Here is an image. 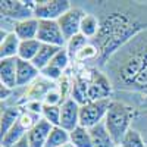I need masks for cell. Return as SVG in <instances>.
I'll use <instances>...</instances> for the list:
<instances>
[{
  "label": "cell",
  "mask_w": 147,
  "mask_h": 147,
  "mask_svg": "<svg viewBox=\"0 0 147 147\" xmlns=\"http://www.w3.org/2000/svg\"><path fill=\"white\" fill-rule=\"evenodd\" d=\"M106 69L113 87L147 96V30L119 49Z\"/></svg>",
  "instance_id": "1"
},
{
  "label": "cell",
  "mask_w": 147,
  "mask_h": 147,
  "mask_svg": "<svg viewBox=\"0 0 147 147\" xmlns=\"http://www.w3.org/2000/svg\"><path fill=\"white\" fill-rule=\"evenodd\" d=\"M147 25L131 15V9H116L103 15L100 19V31L96 37V46L100 52L102 60L112 57L134 37L146 31Z\"/></svg>",
  "instance_id": "2"
},
{
  "label": "cell",
  "mask_w": 147,
  "mask_h": 147,
  "mask_svg": "<svg viewBox=\"0 0 147 147\" xmlns=\"http://www.w3.org/2000/svg\"><path fill=\"white\" fill-rule=\"evenodd\" d=\"M134 116H136V107H132L125 102L112 100V105H110L103 122L118 147L124 140L125 134L131 129V122Z\"/></svg>",
  "instance_id": "3"
},
{
  "label": "cell",
  "mask_w": 147,
  "mask_h": 147,
  "mask_svg": "<svg viewBox=\"0 0 147 147\" xmlns=\"http://www.w3.org/2000/svg\"><path fill=\"white\" fill-rule=\"evenodd\" d=\"M112 93L113 84L106 74L96 68L88 69V102L112 99Z\"/></svg>",
  "instance_id": "4"
},
{
  "label": "cell",
  "mask_w": 147,
  "mask_h": 147,
  "mask_svg": "<svg viewBox=\"0 0 147 147\" xmlns=\"http://www.w3.org/2000/svg\"><path fill=\"white\" fill-rule=\"evenodd\" d=\"M112 105V99L88 102L81 106L80 109V125L84 128H93L105 121L107 110Z\"/></svg>",
  "instance_id": "5"
},
{
  "label": "cell",
  "mask_w": 147,
  "mask_h": 147,
  "mask_svg": "<svg viewBox=\"0 0 147 147\" xmlns=\"http://www.w3.org/2000/svg\"><path fill=\"white\" fill-rule=\"evenodd\" d=\"M71 7L69 0H41L35 2L34 16L38 21H59Z\"/></svg>",
  "instance_id": "6"
},
{
  "label": "cell",
  "mask_w": 147,
  "mask_h": 147,
  "mask_svg": "<svg viewBox=\"0 0 147 147\" xmlns=\"http://www.w3.org/2000/svg\"><path fill=\"white\" fill-rule=\"evenodd\" d=\"M34 7L35 2H22V0H2V3H0L2 16L13 19L16 22L35 18Z\"/></svg>",
  "instance_id": "7"
},
{
  "label": "cell",
  "mask_w": 147,
  "mask_h": 147,
  "mask_svg": "<svg viewBox=\"0 0 147 147\" xmlns=\"http://www.w3.org/2000/svg\"><path fill=\"white\" fill-rule=\"evenodd\" d=\"M37 40L41 44H50L56 47H65L66 38L60 30L57 21H40Z\"/></svg>",
  "instance_id": "8"
},
{
  "label": "cell",
  "mask_w": 147,
  "mask_h": 147,
  "mask_svg": "<svg viewBox=\"0 0 147 147\" xmlns=\"http://www.w3.org/2000/svg\"><path fill=\"white\" fill-rule=\"evenodd\" d=\"M85 16V12L81 7H71L66 13L57 21L60 30H62L66 41L69 38H72L74 35L80 34V28H81V21Z\"/></svg>",
  "instance_id": "9"
},
{
  "label": "cell",
  "mask_w": 147,
  "mask_h": 147,
  "mask_svg": "<svg viewBox=\"0 0 147 147\" xmlns=\"http://www.w3.org/2000/svg\"><path fill=\"white\" fill-rule=\"evenodd\" d=\"M80 109L81 106L74 100V99H66L62 106H60V125L68 132L74 131L77 127H80Z\"/></svg>",
  "instance_id": "10"
},
{
  "label": "cell",
  "mask_w": 147,
  "mask_h": 147,
  "mask_svg": "<svg viewBox=\"0 0 147 147\" xmlns=\"http://www.w3.org/2000/svg\"><path fill=\"white\" fill-rule=\"evenodd\" d=\"M71 99H74L80 106L88 103V69H84L74 75Z\"/></svg>",
  "instance_id": "11"
},
{
  "label": "cell",
  "mask_w": 147,
  "mask_h": 147,
  "mask_svg": "<svg viewBox=\"0 0 147 147\" xmlns=\"http://www.w3.org/2000/svg\"><path fill=\"white\" fill-rule=\"evenodd\" d=\"M53 125L50 122H47L46 119L41 118L27 134L30 147H46V143H47L49 134H50Z\"/></svg>",
  "instance_id": "12"
},
{
  "label": "cell",
  "mask_w": 147,
  "mask_h": 147,
  "mask_svg": "<svg viewBox=\"0 0 147 147\" xmlns=\"http://www.w3.org/2000/svg\"><path fill=\"white\" fill-rule=\"evenodd\" d=\"M40 75H41L40 71L35 68V65L32 62L18 59V66H16V84H18V87H30Z\"/></svg>",
  "instance_id": "13"
},
{
  "label": "cell",
  "mask_w": 147,
  "mask_h": 147,
  "mask_svg": "<svg viewBox=\"0 0 147 147\" xmlns=\"http://www.w3.org/2000/svg\"><path fill=\"white\" fill-rule=\"evenodd\" d=\"M16 66H18V57L12 59H2L0 60V82L6 87L13 90L18 87L16 84Z\"/></svg>",
  "instance_id": "14"
},
{
  "label": "cell",
  "mask_w": 147,
  "mask_h": 147,
  "mask_svg": "<svg viewBox=\"0 0 147 147\" xmlns=\"http://www.w3.org/2000/svg\"><path fill=\"white\" fill-rule=\"evenodd\" d=\"M53 82L50 80H47L44 77H38L27 90V94H25V100H44L46 94L53 90Z\"/></svg>",
  "instance_id": "15"
},
{
  "label": "cell",
  "mask_w": 147,
  "mask_h": 147,
  "mask_svg": "<svg viewBox=\"0 0 147 147\" xmlns=\"http://www.w3.org/2000/svg\"><path fill=\"white\" fill-rule=\"evenodd\" d=\"M38 24L40 21L37 18H30L25 21L16 22L15 34L21 41L25 40H37V34H38Z\"/></svg>",
  "instance_id": "16"
},
{
  "label": "cell",
  "mask_w": 147,
  "mask_h": 147,
  "mask_svg": "<svg viewBox=\"0 0 147 147\" xmlns=\"http://www.w3.org/2000/svg\"><path fill=\"white\" fill-rule=\"evenodd\" d=\"M21 115H22V109L19 106H9L2 110V116H0V132H2V137H5L10 131V128L19 121Z\"/></svg>",
  "instance_id": "17"
},
{
  "label": "cell",
  "mask_w": 147,
  "mask_h": 147,
  "mask_svg": "<svg viewBox=\"0 0 147 147\" xmlns=\"http://www.w3.org/2000/svg\"><path fill=\"white\" fill-rule=\"evenodd\" d=\"M90 134H91L93 147H118L113 138L110 137L105 122H100L99 125L90 128Z\"/></svg>",
  "instance_id": "18"
},
{
  "label": "cell",
  "mask_w": 147,
  "mask_h": 147,
  "mask_svg": "<svg viewBox=\"0 0 147 147\" xmlns=\"http://www.w3.org/2000/svg\"><path fill=\"white\" fill-rule=\"evenodd\" d=\"M19 44H21V40L18 38V35L15 32L7 34L0 43V60L18 57Z\"/></svg>",
  "instance_id": "19"
},
{
  "label": "cell",
  "mask_w": 147,
  "mask_h": 147,
  "mask_svg": "<svg viewBox=\"0 0 147 147\" xmlns=\"http://www.w3.org/2000/svg\"><path fill=\"white\" fill-rule=\"evenodd\" d=\"M60 49L62 47H56V46H50V44H41L38 53H37V56L32 60V63L41 72L46 66H49V63L52 62V59L55 57V55L60 50Z\"/></svg>",
  "instance_id": "20"
},
{
  "label": "cell",
  "mask_w": 147,
  "mask_h": 147,
  "mask_svg": "<svg viewBox=\"0 0 147 147\" xmlns=\"http://www.w3.org/2000/svg\"><path fill=\"white\" fill-rule=\"evenodd\" d=\"M99 31H100V19L96 15L85 13V16L81 21L80 32L85 37V38H96Z\"/></svg>",
  "instance_id": "21"
},
{
  "label": "cell",
  "mask_w": 147,
  "mask_h": 147,
  "mask_svg": "<svg viewBox=\"0 0 147 147\" xmlns=\"http://www.w3.org/2000/svg\"><path fill=\"white\" fill-rule=\"evenodd\" d=\"M69 141L75 147H93L90 129L88 128H84L81 125L69 132Z\"/></svg>",
  "instance_id": "22"
},
{
  "label": "cell",
  "mask_w": 147,
  "mask_h": 147,
  "mask_svg": "<svg viewBox=\"0 0 147 147\" xmlns=\"http://www.w3.org/2000/svg\"><path fill=\"white\" fill-rule=\"evenodd\" d=\"M40 47H41V43L38 40H25V41H21L19 52H18V59L32 62L34 57L37 56V53H38Z\"/></svg>",
  "instance_id": "23"
},
{
  "label": "cell",
  "mask_w": 147,
  "mask_h": 147,
  "mask_svg": "<svg viewBox=\"0 0 147 147\" xmlns=\"http://www.w3.org/2000/svg\"><path fill=\"white\" fill-rule=\"evenodd\" d=\"M27 134H28V129L18 121L16 124L10 128V131L6 134V136L2 137V147H10V146L16 144L24 137H27Z\"/></svg>",
  "instance_id": "24"
},
{
  "label": "cell",
  "mask_w": 147,
  "mask_h": 147,
  "mask_svg": "<svg viewBox=\"0 0 147 147\" xmlns=\"http://www.w3.org/2000/svg\"><path fill=\"white\" fill-rule=\"evenodd\" d=\"M68 141H69V132L62 127H53L50 134H49L46 147H60L66 144Z\"/></svg>",
  "instance_id": "25"
},
{
  "label": "cell",
  "mask_w": 147,
  "mask_h": 147,
  "mask_svg": "<svg viewBox=\"0 0 147 147\" xmlns=\"http://www.w3.org/2000/svg\"><path fill=\"white\" fill-rule=\"evenodd\" d=\"M88 44V38H85V37L80 32V34H77V35H74L72 38H69L68 41H66V50H68V53H69V56H71V59H74L77 56V53L80 52V50H82V49Z\"/></svg>",
  "instance_id": "26"
},
{
  "label": "cell",
  "mask_w": 147,
  "mask_h": 147,
  "mask_svg": "<svg viewBox=\"0 0 147 147\" xmlns=\"http://www.w3.org/2000/svg\"><path fill=\"white\" fill-rule=\"evenodd\" d=\"M119 147H147V146H146V143L141 137V134L137 129L131 128L125 134V137L122 140V143L119 144Z\"/></svg>",
  "instance_id": "27"
},
{
  "label": "cell",
  "mask_w": 147,
  "mask_h": 147,
  "mask_svg": "<svg viewBox=\"0 0 147 147\" xmlns=\"http://www.w3.org/2000/svg\"><path fill=\"white\" fill-rule=\"evenodd\" d=\"M97 57H100L99 49H97L96 44L88 43L87 46L82 49V50H80V52L77 53V56L74 57V60L81 63V62H87V60H93V59H97Z\"/></svg>",
  "instance_id": "28"
},
{
  "label": "cell",
  "mask_w": 147,
  "mask_h": 147,
  "mask_svg": "<svg viewBox=\"0 0 147 147\" xmlns=\"http://www.w3.org/2000/svg\"><path fill=\"white\" fill-rule=\"evenodd\" d=\"M41 118L46 119L47 122H50L53 127H59L60 125V106L44 105L43 112H41Z\"/></svg>",
  "instance_id": "29"
},
{
  "label": "cell",
  "mask_w": 147,
  "mask_h": 147,
  "mask_svg": "<svg viewBox=\"0 0 147 147\" xmlns=\"http://www.w3.org/2000/svg\"><path fill=\"white\" fill-rule=\"evenodd\" d=\"M69 60H71V56H69V53H68V50H66V47H62V49H60V50L55 55V57L52 59V62L49 63V65H52V66L60 69L62 72H65V69H66L68 65H69Z\"/></svg>",
  "instance_id": "30"
},
{
  "label": "cell",
  "mask_w": 147,
  "mask_h": 147,
  "mask_svg": "<svg viewBox=\"0 0 147 147\" xmlns=\"http://www.w3.org/2000/svg\"><path fill=\"white\" fill-rule=\"evenodd\" d=\"M63 102H65V99H63L62 93H60L59 88H56V87L49 91L44 97V100H43L44 105H50V106H62Z\"/></svg>",
  "instance_id": "31"
},
{
  "label": "cell",
  "mask_w": 147,
  "mask_h": 147,
  "mask_svg": "<svg viewBox=\"0 0 147 147\" xmlns=\"http://www.w3.org/2000/svg\"><path fill=\"white\" fill-rule=\"evenodd\" d=\"M40 74H41V77H44V78H47V80H50L52 82L60 81V78L63 77V72L60 71V69H57V68H55V66H52V65L46 66Z\"/></svg>",
  "instance_id": "32"
},
{
  "label": "cell",
  "mask_w": 147,
  "mask_h": 147,
  "mask_svg": "<svg viewBox=\"0 0 147 147\" xmlns=\"http://www.w3.org/2000/svg\"><path fill=\"white\" fill-rule=\"evenodd\" d=\"M43 106H44V103L40 100H25V105H24L22 110H27V112L34 113V115H41Z\"/></svg>",
  "instance_id": "33"
},
{
  "label": "cell",
  "mask_w": 147,
  "mask_h": 147,
  "mask_svg": "<svg viewBox=\"0 0 147 147\" xmlns=\"http://www.w3.org/2000/svg\"><path fill=\"white\" fill-rule=\"evenodd\" d=\"M10 96H12V88L6 87V85H3V84L0 85V99H2V102L7 100Z\"/></svg>",
  "instance_id": "34"
},
{
  "label": "cell",
  "mask_w": 147,
  "mask_h": 147,
  "mask_svg": "<svg viewBox=\"0 0 147 147\" xmlns=\"http://www.w3.org/2000/svg\"><path fill=\"white\" fill-rule=\"evenodd\" d=\"M10 147H30V143H28V138L27 137H24L21 141H18L16 144L13 146H10Z\"/></svg>",
  "instance_id": "35"
},
{
  "label": "cell",
  "mask_w": 147,
  "mask_h": 147,
  "mask_svg": "<svg viewBox=\"0 0 147 147\" xmlns=\"http://www.w3.org/2000/svg\"><path fill=\"white\" fill-rule=\"evenodd\" d=\"M60 147H75V146H74V144H72L71 141H68L66 144H63V146H60Z\"/></svg>",
  "instance_id": "36"
}]
</instances>
